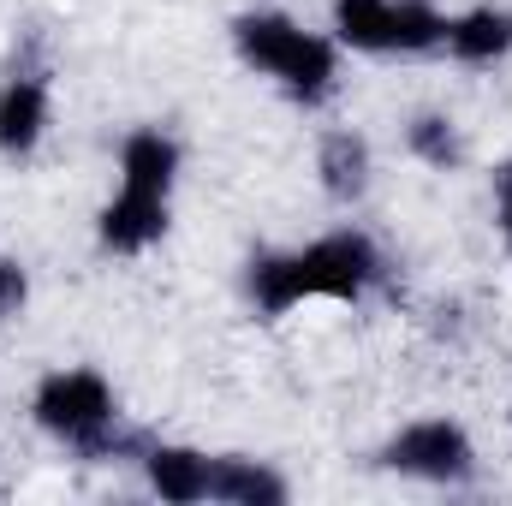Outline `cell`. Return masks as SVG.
<instances>
[{
  "mask_svg": "<svg viewBox=\"0 0 512 506\" xmlns=\"http://www.w3.org/2000/svg\"><path fill=\"white\" fill-rule=\"evenodd\" d=\"M376 274L382 256L364 233H328L292 256H262L251 268V292L268 316H280L298 298H358Z\"/></svg>",
  "mask_w": 512,
  "mask_h": 506,
  "instance_id": "cell-1",
  "label": "cell"
},
{
  "mask_svg": "<svg viewBox=\"0 0 512 506\" xmlns=\"http://www.w3.org/2000/svg\"><path fill=\"white\" fill-rule=\"evenodd\" d=\"M239 54L262 66L268 78H280L298 102H322L334 84V48L310 30H298L280 12H251L239 18Z\"/></svg>",
  "mask_w": 512,
  "mask_h": 506,
  "instance_id": "cell-2",
  "label": "cell"
},
{
  "mask_svg": "<svg viewBox=\"0 0 512 506\" xmlns=\"http://www.w3.org/2000/svg\"><path fill=\"white\" fill-rule=\"evenodd\" d=\"M36 423L72 447H84L90 459H102L114 447V387L96 370H54L36 387Z\"/></svg>",
  "mask_w": 512,
  "mask_h": 506,
  "instance_id": "cell-3",
  "label": "cell"
},
{
  "mask_svg": "<svg viewBox=\"0 0 512 506\" xmlns=\"http://www.w3.org/2000/svg\"><path fill=\"white\" fill-rule=\"evenodd\" d=\"M387 465L405 477H423V483H465L477 471V453H471V435L459 423L429 417V423H411L387 441Z\"/></svg>",
  "mask_w": 512,
  "mask_h": 506,
  "instance_id": "cell-4",
  "label": "cell"
},
{
  "mask_svg": "<svg viewBox=\"0 0 512 506\" xmlns=\"http://www.w3.org/2000/svg\"><path fill=\"white\" fill-rule=\"evenodd\" d=\"M167 233V197H155V191H131L120 185V197L102 209V245L108 251H143V245H155Z\"/></svg>",
  "mask_w": 512,
  "mask_h": 506,
  "instance_id": "cell-5",
  "label": "cell"
},
{
  "mask_svg": "<svg viewBox=\"0 0 512 506\" xmlns=\"http://www.w3.org/2000/svg\"><path fill=\"white\" fill-rule=\"evenodd\" d=\"M42 126H48V90L36 78H12L0 90V149L6 155H30Z\"/></svg>",
  "mask_w": 512,
  "mask_h": 506,
  "instance_id": "cell-6",
  "label": "cell"
},
{
  "mask_svg": "<svg viewBox=\"0 0 512 506\" xmlns=\"http://www.w3.org/2000/svg\"><path fill=\"white\" fill-rule=\"evenodd\" d=\"M209 501L227 506H280L286 501V483L256 465V459H209Z\"/></svg>",
  "mask_w": 512,
  "mask_h": 506,
  "instance_id": "cell-7",
  "label": "cell"
},
{
  "mask_svg": "<svg viewBox=\"0 0 512 506\" xmlns=\"http://www.w3.org/2000/svg\"><path fill=\"white\" fill-rule=\"evenodd\" d=\"M447 48L465 60V66H489V60H501L512 48V12L501 6H477V12H465L459 24H447Z\"/></svg>",
  "mask_w": 512,
  "mask_h": 506,
  "instance_id": "cell-8",
  "label": "cell"
},
{
  "mask_svg": "<svg viewBox=\"0 0 512 506\" xmlns=\"http://www.w3.org/2000/svg\"><path fill=\"white\" fill-rule=\"evenodd\" d=\"M120 173H126L131 191L167 197V191H173V173H179V149H173L161 131H131L126 149H120Z\"/></svg>",
  "mask_w": 512,
  "mask_h": 506,
  "instance_id": "cell-9",
  "label": "cell"
},
{
  "mask_svg": "<svg viewBox=\"0 0 512 506\" xmlns=\"http://www.w3.org/2000/svg\"><path fill=\"white\" fill-rule=\"evenodd\" d=\"M149 483H155L161 501L173 506L209 501V459L191 453V447H155L149 453Z\"/></svg>",
  "mask_w": 512,
  "mask_h": 506,
  "instance_id": "cell-10",
  "label": "cell"
},
{
  "mask_svg": "<svg viewBox=\"0 0 512 506\" xmlns=\"http://www.w3.org/2000/svg\"><path fill=\"white\" fill-rule=\"evenodd\" d=\"M316 167H322V185H328L334 197H358V191L370 185V143L352 137V131H328Z\"/></svg>",
  "mask_w": 512,
  "mask_h": 506,
  "instance_id": "cell-11",
  "label": "cell"
},
{
  "mask_svg": "<svg viewBox=\"0 0 512 506\" xmlns=\"http://www.w3.org/2000/svg\"><path fill=\"white\" fill-rule=\"evenodd\" d=\"M334 30L352 48H393V0H334Z\"/></svg>",
  "mask_w": 512,
  "mask_h": 506,
  "instance_id": "cell-12",
  "label": "cell"
},
{
  "mask_svg": "<svg viewBox=\"0 0 512 506\" xmlns=\"http://www.w3.org/2000/svg\"><path fill=\"white\" fill-rule=\"evenodd\" d=\"M447 42V18L429 0H393V48H435Z\"/></svg>",
  "mask_w": 512,
  "mask_h": 506,
  "instance_id": "cell-13",
  "label": "cell"
},
{
  "mask_svg": "<svg viewBox=\"0 0 512 506\" xmlns=\"http://www.w3.org/2000/svg\"><path fill=\"white\" fill-rule=\"evenodd\" d=\"M411 149H417L429 167H453V161H459V137H453V126H447L441 114L411 120Z\"/></svg>",
  "mask_w": 512,
  "mask_h": 506,
  "instance_id": "cell-14",
  "label": "cell"
},
{
  "mask_svg": "<svg viewBox=\"0 0 512 506\" xmlns=\"http://www.w3.org/2000/svg\"><path fill=\"white\" fill-rule=\"evenodd\" d=\"M24 292H30V286H24V268L0 256V316H12V310L24 304Z\"/></svg>",
  "mask_w": 512,
  "mask_h": 506,
  "instance_id": "cell-15",
  "label": "cell"
},
{
  "mask_svg": "<svg viewBox=\"0 0 512 506\" xmlns=\"http://www.w3.org/2000/svg\"><path fill=\"white\" fill-rule=\"evenodd\" d=\"M501 233H507V245H512V167L501 173Z\"/></svg>",
  "mask_w": 512,
  "mask_h": 506,
  "instance_id": "cell-16",
  "label": "cell"
}]
</instances>
